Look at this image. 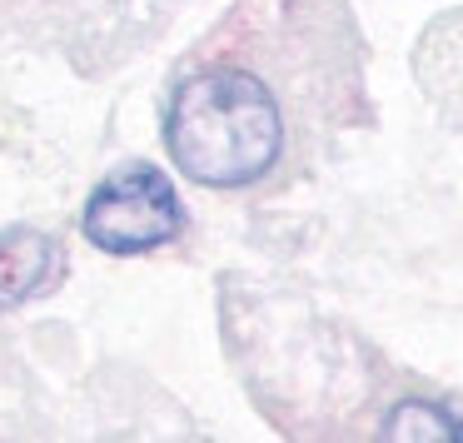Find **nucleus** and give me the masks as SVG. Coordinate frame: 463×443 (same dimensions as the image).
<instances>
[{"label":"nucleus","mask_w":463,"mask_h":443,"mask_svg":"<svg viewBox=\"0 0 463 443\" xmlns=\"http://www.w3.org/2000/svg\"><path fill=\"white\" fill-rule=\"evenodd\" d=\"M180 224H184L180 194L150 165L115 170L85 204V234H90V244H100L110 254L160 250L180 234Z\"/></svg>","instance_id":"obj_2"},{"label":"nucleus","mask_w":463,"mask_h":443,"mask_svg":"<svg viewBox=\"0 0 463 443\" xmlns=\"http://www.w3.org/2000/svg\"><path fill=\"white\" fill-rule=\"evenodd\" d=\"M51 269H55V244L41 230H5L0 234V309H15L35 289H45Z\"/></svg>","instance_id":"obj_3"},{"label":"nucleus","mask_w":463,"mask_h":443,"mask_svg":"<svg viewBox=\"0 0 463 443\" xmlns=\"http://www.w3.org/2000/svg\"><path fill=\"white\" fill-rule=\"evenodd\" d=\"M383 433L389 438H463V423H453L433 403H399Z\"/></svg>","instance_id":"obj_4"},{"label":"nucleus","mask_w":463,"mask_h":443,"mask_svg":"<svg viewBox=\"0 0 463 443\" xmlns=\"http://www.w3.org/2000/svg\"><path fill=\"white\" fill-rule=\"evenodd\" d=\"M170 155L200 184H250L274 170L284 150V120L274 95L244 71H200L175 90L165 115Z\"/></svg>","instance_id":"obj_1"}]
</instances>
